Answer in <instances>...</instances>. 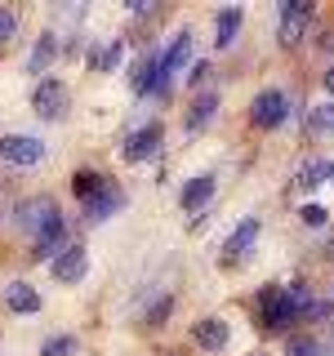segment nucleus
<instances>
[{"label": "nucleus", "instance_id": "nucleus-5", "mask_svg": "<svg viewBox=\"0 0 334 356\" xmlns=\"http://www.w3.org/2000/svg\"><path fill=\"white\" fill-rule=\"evenodd\" d=\"M40 156H45V143L31 138V134H5L0 138V161H9V165L31 170V165H40Z\"/></svg>", "mask_w": 334, "mask_h": 356}, {"label": "nucleus", "instance_id": "nucleus-24", "mask_svg": "<svg viewBox=\"0 0 334 356\" xmlns=\"http://www.w3.org/2000/svg\"><path fill=\"white\" fill-rule=\"evenodd\" d=\"M152 72H156V58H143L138 67H134V89H138V94L152 89Z\"/></svg>", "mask_w": 334, "mask_h": 356}, {"label": "nucleus", "instance_id": "nucleus-9", "mask_svg": "<svg viewBox=\"0 0 334 356\" xmlns=\"http://www.w3.org/2000/svg\"><path fill=\"white\" fill-rule=\"evenodd\" d=\"M49 272H54V281H58V285H76L89 272V254L81 250V245H67L58 259L49 263Z\"/></svg>", "mask_w": 334, "mask_h": 356}, {"label": "nucleus", "instance_id": "nucleus-27", "mask_svg": "<svg viewBox=\"0 0 334 356\" xmlns=\"http://www.w3.org/2000/svg\"><path fill=\"white\" fill-rule=\"evenodd\" d=\"M170 307H174V303H170V294H165V298H156V307L148 312V325H161V321L170 316Z\"/></svg>", "mask_w": 334, "mask_h": 356}, {"label": "nucleus", "instance_id": "nucleus-30", "mask_svg": "<svg viewBox=\"0 0 334 356\" xmlns=\"http://www.w3.org/2000/svg\"><path fill=\"white\" fill-rule=\"evenodd\" d=\"M326 89H330V94H334V67H330V72H326Z\"/></svg>", "mask_w": 334, "mask_h": 356}, {"label": "nucleus", "instance_id": "nucleus-22", "mask_svg": "<svg viewBox=\"0 0 334 356\" xmlns=\"http://www.w3.org/2000/svg\"><path fill=\"white\" fill-rule=\"evenodd\" d=\"M72 352H76L72 334H54V339H45V348H40V356H72Z\"/></svg>", "mask_w": 334, "mask_h": 356}, {"label": "nucleus", "instance_id": "nucleus-7", "mask_svg": "<svg viewBox=\"0 0 334 356\" xmlns=\"http://www.w3.org/2000/svg\"><path fill=\"white\" fill-rule=\"evenodd\" d=\"M31 107H36L40 120H58L67 111V85L63 81H40L36 94H31Z\"/></svg>", "mask_w": 334, "mask_h": 356}, {"label": "nucleus", "instance_id": "nucleus-11", "mask_svg": "<svg viewBox=\"0 0 334 356\" xmlns=\"http://www.w3.org/2000/svg\"><path fill=\"white\" fill-rule=\"evenodd\" d=\"M161 138H165V129H161V125H143V129H134L129 138H125L120 156H125V161H148V156L161 147Z\"/></svg>", "mask_w": 334, "mask_h": 356}, {"label": "nucleus", "instance_id": "nucleus-29", "mask_svg": "<svg viewBox=\"0 0 334 356\" xmlns=\"http://www.w3.org/2000/svg\"><path fill=\"white\" fill-rule=\"evenodd\" d=\"M205 76H209V63H196V67H192V85L200 89V81H205Z\"/></svg>", "mask_w": 334, "mask_h": 356}, {"label": "nucleus", "instance_id": "nucleus-10", "mask_svg": "<svg viewBox=\"0 0 334 356\" xmlns=\"http://www.w3.org/2000/svg\"><path fill=\"white\" fill-rule=\"evenodd\" d=\"M120 209H125V192H120L116 183H107L98 196L85 200V218H89V222H107L111 214H120Z\"/></svg>", "mask_w": 334, "mask_h": 356}, {"label": "nucleus", "instance_id": "nucleus-17", "mask_svg": "<svg viewBox=\"0 0 334 356\" xmlns=\"http://www.w3.org/2000/svg\"><path fill=\"white\" fill-rule=\"evenodd\" d=\"M5 303H9V312H40V294L27 281H14L5 289Z\"/></svg>", "mask_w": 334, "mask_h": 356}, {"label": "nucleus", "instance_id": "nucleus-18", "mask_svg": "<svg viewBox=\"0 0 334 356\" xmlns=\"http://www.w3.org/2000/svg\"><path fill=\"white\" fill-rule=\"evenodd\" d=\"M218 116V94H200L196 98V107H192V116H187V129H205L209 125V120H214Z\"/></svg>", "mask_w": 334, "mask_h": 356}, {"label": "nucleus", "instance_id": "nucleus-4", "mask_svg": "<svg viewBox=\"0 0 334 356\" xmlns=\"http://www.w3.org/2000/svg\"><path fill=\"white\" fill-rule=\"evenodd\" d=\"M14 214H18V227L27 232V236H40V232H45V227H49L54 218L63 214V209L54 205L49 196H31V200H22V205L14 209Z\"/></svg>", "mask_w": 334, "mask_h": 356}, {"label": "nucleus", "instance_id": "nucleus-12", "mask_svg": "<svg viewBox=\"0 0 334 356\" xmlns=\"http://www.w3.org/2000/svg\"><path fill=\"white\" fill-rule=\"evenodd\" d=\"M31 241H36V250H31V254H36V259H45V263H54V259L67 250V245H63V241H67V222H63V214L54 218L49 227L40 232V236H31Z\"/></svg>", "mask_w": 334, "mask_h": 356}, {"label": "nucleus", "instance_id": "nucleus-8", "mask_svg": "<svg viewBox=\"0 0 334 356\" xmlns=\"http://www.w3.org/2000/svg\"><path fill=\"white\" fill-rule=\"evenodd\" d=\"M308 18H312L308 0H285V5H281V44L294 49V44L303 40V31H308Z\"/></svg>", "mask_w": 334, "mask_h": 356}, {"label": "nucleus", "instance_id": "nucleus-3", "mask_svg": "<svg viewBox=\"0 0 334 356\" xmlns=\"http://www.w3.org/2000/svg\"><path fill=\"white\" fill-rule=\"evenodd\" d=\"M285 116H289V98H285V89H263V94L250 103V120H254L259 129H276V125H285Z\"/></svg>", "mask_w": 334, "mask_h": 356}, {"label": "nucleus", "instance_id": "nucleus-20", "mask_svg": "<svg viewBox=\"0 0 334 356\" xmlns=\"http://www.w3.org/2000/svg\"><path fill=\"white\" fill-rule=\"evenodd\" d=\"M120 58H125V44L111 40L107 49H89V67H98V72H116Z\"/></svg>", "mask_w": 334, "mask_h": 356}, {"label": "nucleus", "instance_id": "nucleus-26", "mask_svg": "<svg viewBox=\"0 0 334 356\" xmlns=\"http://www.w3.org/2000/svg\"><path fill=\"white\" fill-rule=\"evenodd\" d=\"M321 348L312 339H289V348H285V356H317Z\"/></svg>", "mask_w": 334, "mask_h": 356}, {"label": "nucleus", "instance_id": "nucleus-31", "mask_svg": "<svg viewBox=\"0 0 334 356\" xmlns=\"http://www.w3.org/2000/svg\"><path fill=\"white\" fill-rule=\"evenodd\" d=\"M330 178H334V174H330Z\"/></svg>", "mask_w": 334, "mask_h": 356}, {"label": "nucleus", "instance_id": "nucleus-25", "mask_svg": "<svg viewBox=\"0 0 334 356\" xmlns=\"http://www.w3.org/2000/svg\"><path fill=\"white\" fill-rule=\"evenodd\" d=\"M326 214H330L326 205H303V209H299V218H303L308 227H321V222H326Z\"/></svg>", "mask_w": 334, "mask_h": 356}, {"label": "nucleus", "instance_id": "nucleus-6", "mask_svg": "<svg viewBox=\"0 0 334 356\" xmlns=\"http://www.w3.org/2000/svg\"><path fill=\"white\" fill-rule=\"evenodd\" d=\"M263 236V227H259V218H245L232 227V236H228V254H223V263H245L254 254V245H259Z\"/></svg>", "mask_w": 334, "mask_h": 356}, {"label": "nucleus", "instance_id": "nucleus-14", "mask_svg": "<svg viewBox=\"0 0 334 356\" xmlns=\"http://www.w3.org/2000/svg\"><path fill=\"white\" fill-rule=\"evenodd\" d=\"M241 9L237 5H228V9H218V18H214V44L218 49H232V40H237V31H241Z\"/></svg>", "mask_w": 334, "mask_h": 356}, {"label": "nucleus", "instance_id": "nucleus-1", "mask_svg": "<svg viewBox=\"0 0 334 356\" xmlns=\"http://www.w3.org/2000/svg\"><path fill=\"white\" fill-rule=\"evenodd\" d=\"M187 58H192V31H178V36L170 40V49L156 58V72H152V89H148V94H156V98L170 94L174 72H178V67H183Z\"/></svg>", "mask_w": 334, "mask_h": 356}, {"label": "nucleus", "instance_id": "nucleus-21", "mask_svg": "<svg viewBox=\"0 0 334 356\" xmlns=\"http://www.w3.org/2000/svg\"><path fill=\"white\" fill-rule=\"evenodd\" d=\"M54 54H58V36H40L36 49H31V58H27V72H45V67L54 63Z\"/></svg>", "mask_w": 334, "mask_h": 356}, {"label": "nucleus", "instance_id": "nucleus-2", "mask_svg": "<svg viewBox=\"0 0 334 356\" xmlns=\"http://www.w3.org/2000/svg\"><path fill=\"white\" fill-rule=\"evenodd\" d=\"M259 312H263V325H267V330H285V325H294V321H299V303L289 298V289H285V285L263 289Z\"/></svg>", "mask_w": 334, "mask_h": 356}, {"label": "nucleus", "instance_id": "nucleus-16", "mask_svg": "<svg viewBox=\"0 0 334 356\" xmlns=\"http://www.w3.org/2000/svg\"><path fill=\"white\" fill-rule=\"evenodd\" d=\"M330 174H334V165L321 161V156H312V161L299 165V187H303V192H317L321 183H330Z\"/></svg>", "mask_w": 334, "mask_h": 356}, {"label": "nucleus", "instance_id": "nucleus-19", "mask_svg": "<svg viewBox=\"0 0 334 356\" xmlns=\"http://www.w3.org/2000/svg\"><path fill=\"white\" fill-rule=\"evenodd\" d=\"M107 183H111L107 174H98V170H81V174L72 178V192L81 196V200H89V196H98V192H103Z\"/></svg>", "mask_w": 334, "mask_h": 356}, {"label": "nucleus", "instance_id": "nucleus-28", "mask_svg": "<svg viewBox=\"0 0 334 356\" xmlns=\"http://www.w3.org/2000/svg\"><path fill=\"white\" fill-rule=\"evenodd\" d=\"M14 31H18V18L9 9H0V40H14Z\"/></svg>", "mask_w": 334, "mask_h": 356}, {"label": "nucleus", "instance_id": "nucleus-13", "mask_svg": "<svg viewBox=\"0 0 334 356\" xmlns=\"http://www.w3.org/2000/svg\"><path fill=\"white\" fill-rule=\"evenodd\" d=\"M192 339H196L205 352H223V348H228V321H218V316H205V321H196Z\"/></svg>", "mask_w": 334, "mask_h": 356}, {"label": "nucleus", "instance_id": "nucleus-23", "mask_svg": "<svg viewBox=\"0 0 334 356\" xmlns=\"http://www.w3.org/2000/svg\"><path fill=\"white\" fill-rule=\"evenodd\" d=\"M308 125H312V129H321V134H334V103L312 107V111H308Z\"/></svg>", "mask_w": 334, "mask_h": 356}, {"label": "nucleus", "instance_id": "nucleus-15", "mask_svg": "<svg viewBox=\"0 0 334 356\" xmlns=\"http://www.w3.org/2000/svg\"><path fill=\"white\" fill-rule=\"evenodd\" d=\"M209 196H214V178L200 174V178H192V183L183 187V209H187V214H196V209L209 205Z\"/></svg>", "mask_w": 334, "mask_h": 356}]
</instances>
